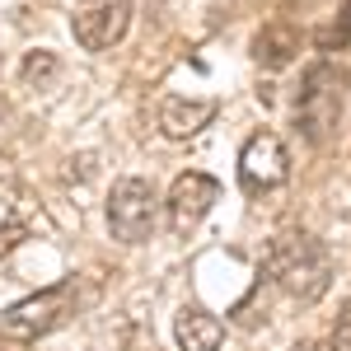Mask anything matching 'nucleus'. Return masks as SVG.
Returning a JSON list of instances; mask_svg holds the SVG:
<instances>
[{"label": "nucleus", "mask_w": 351, "mask_h": 351, "mask_svg": "<svg viewBox=\"0 0 351 351\" xmlns=\"http://www.w3.org/2000/svg\"><path fill=\"white\" fill-rule=\"evenodd\" d=\"M267 271L295 304H319L332 286V253L309 230H286L267 248Z\"/></svg>", "instance_id": "obj_1"}, {"label": "nucleus", "mask_w": 351, "mask_h": 351, "mask_svg": "<svg viewBox=\"0 0 351 351\" xmlns=\"http://www.w3.org/2000/svg\"><path fill=\"white\" fill-rule=\"evenodd\" d=\"M342 112H347V75L332 61H314L300 75V94H295V127L300 136L324 150L337 141L342 132Z\"/></svg>", "instance_id": "obj_2"}, {"label": "nucleus", "mask_w": 351, "mask_h": 351, "mask_svg": "<svg viewBox=\"0 0 351 351\" xmlns=\"http://www.w3.org/2000/svg\"><path fill=\"white\" fill-rule=\"evenodd\" d=\"M71 314H75V281H56L47 291L10 304V309L0 314V332H5L10 342H38V337H47L52 328H61Z\"/></svg>", "instance_id": "obj_3"}, {"label": "nucleus", "mask_w": 351, "mask_h": 351, "mask_svg": "<svg viewBox=\"0 0 351 351\" xmlns=\"http://www.w3.org/2000/svg\"><path fill=\"white\" fill-rule=\"evenodd\" d=\"M160 192L150 178H117L108 192V230L122 243H145L160 230Z\"/></svg>", "instance_id": "obj_4"}, {"label": "nucleus", "mask_w": 351, "mask_h": 351, "mask_svg": "<svg viewBox=\"0 0 351 351\" xmlns=\"http://www.w3.org/2000/svg\"><path fill=\"white\" fill-rule=\"evenodd\" d=\"M132 24V0H84L71 14V33L84 52H108L127 38Z\"/></svg>", "instance_id": "obj_5"}, {"label": "nucleus", "mask_w": 351, "mask_h": 351, "mask_svg": "<svg viewBox=\"0 0 351 351\" xmlns=\"http://www.w3.org/2000/svg\"><path fill=\"white\" fill-rule=\"evenodd\" d=\"M216 202H220V183L211 178V173H197V169L178 173L173 188H169V197H164L169 230H173V234H192V230L206 220V211H211Z\"/></svg>", "instance_id": "obj_6"}, {"label": "nucleus", "mask_w": 351, "mask_h": 351, "mask_svg": "<svg viewBox=\"0 0 351 351\" xmlns=\"http://www.w3.org/2000/svg\"><path fill=\"white\" fill-rule=\"evenodd\" d=\"M286 178H291V160H286L281 136H276V132L248 136V145H243V155H239V183H243V192L258 197V192L281 188Z\"/></svg>", "instance_id": "obj_7"}, {"label": "nucleus", "mask_w": 351, "mask_h": 351, "mask_svg": "<svg viewBox=\"0 0 351 351\" xmlns=\"http://www.w3.org/2000/svg\"><path fill=\"white\" fill-rule=\"evenodd\" d=\"M211 117H216V104H211V99H178V94H169L160 104V132L169 136V141H188V136H197Z\"/></svg>", "instance_id": "obj_8"}, {"label": "nucleus", "mask_w": 351, "mask_h": 351, "mask_svg": "<svg viewBox=\"0 0 351 351\" xmlns=\"http://www.w3.org/2000/svg\"><path fill=\"white\" fill-rule=\"evenodd\" d=\"M300 56V33L291 24H263L253 38V61L263 71H286Z\"/></svg>", "instance_id": "obj_9"}, {"label": "nucleus", "mask_w": 351, "mask_h": 351, "mask_svg": "<svg viewBox=\"0 0 351 351\" xmlns=\"http://www.w3.org/2000/svg\"><path fill=\"white\" fill-rule=\"evenodd\" d=\"M173 332H178L183 351H220V342H225V324L216 314H206V309H183Z\"/></svg>", "instance_id": "obj_10"}, {"label": "nucleus", "mask_w": 351, "mask_h": 351, "mask_svg": "<svg viewBox=\"0 0 351 351\" xmlns=\"http://www.w3.org/2000/svg\"><path fill=\"white\" fill-rule=\"evenodd\" d=\"M328 351H351V304H342L337 324H332V332H328Z\"/></svg>", "instance_id": "obj_11"}, {"label": "nucleus", "mask_w": 351, "mask_h": 351, "mask_svg": "<svg viewBox=\"0 0 351 351\" xmlns=\"http://www.w3.org/2000/svg\"><path fill=\"white\" fill-rule=\"evenodd\" d=\"M47 75H56V56L52 52H33L24 61V80L33 84V80H47Z\"/></svg>", "instance_id": "obj_12"}, {"label": "nucleus", "mask_w": 351, "mask_h": 351, "mask_svg": "<svg viewBox=\"0 0 351 351\" xmlns=\"http://www.w3.org/2000/svg\"><path fill=\"white\" fill-rule=\"evenodd\" d=\"M19 239H24V230H19V225H5V230H0V258H5Z\"/></svg>", "instance_id": "obj_13"}, {"label": "nucleus", "mask_w": 351, "mask_h": 351, "mask_svg": "<svg viewBox=\"0 0 351 351\" xmlns=\"http://www.w3.org/2000/svg\"><path fill=\"white\" fill-rule=\"evenodd\" d=\"M295 351H328V347H295Z\"/></svg>", "instance_id": "obj_14"}]
</instances>
